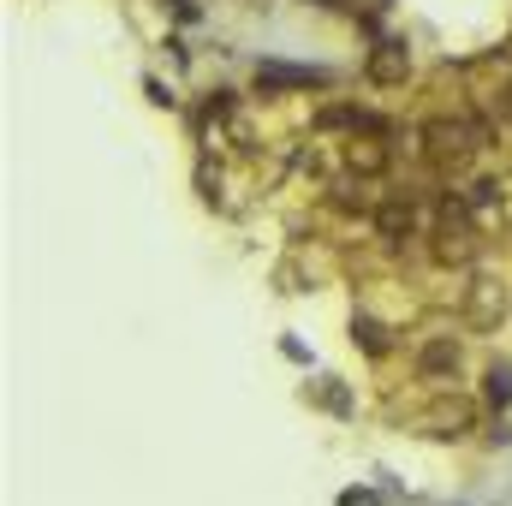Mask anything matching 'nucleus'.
Here are the masks:
<instances>
[{"label": "nucleus", "mask_w": 512, "mask_h": 506, "mask_svg": "<svg viewBox=\"0 0 512 506\" xmlns=\"http://www.w3.org/2000/svg\"><path fill=\"white\" fill-rule=\"evenodd\" d=\"M358 340H364V352H376V358H382V352H387L382 328H376V322H370V316H358Z\"/></svg>", "instance_id": "7"}, {"label": "nucleus", "mask_w": 512, "mask_h": 506, "mask_svg": "<svg viewBox=\"0 0 512 506\" xmlns=\"http://www.w3.org/2000/svg\"><path fill=\"white\" fill-rule=\"evenodd\" d=\"M376 233H382L387 245H411V239L423 233L417 203H411V197H382V209H376Z\"/></svg>", "instance_id": "1"}, {"label": "nucleus", "mask_w": 512, "mask_h": 506, "mask_svg": "<svg viewBox=\"0 0 512 506\" xmlns=\"http://www.w3.org/2000/svg\"><path fill=\"white\" fill-rule=\"evenodd\" d=\"M328 191H334V209H346V215H376V209H382V197H376V185H370L364 173H358V179L346 173V179H334Z\"/></svg>", "instance_id": "2"}, {"label": "nucleus", "mask_w": 512, "mask_h": 506, "mask_svg": "<svg viewBox=\"0 0 512 506\" xmlns=\"http://www.w3.org/2000/svg\"><path fill=\"white\" fill-rule=\"evenodd\" d=\"M405 66H411V60H405V48H399V42H387L382 54L370 60V78H376V84H399V78H405Z\"/></svg>", "instance_id": "5"}, {"label": "nucleus", "mask_w": 512, "mask_h": 506, "mask_svg": "<svg viewBox=\"0 0 512 506\" xmlns=\"http://www.w3.org/2000/svg\"><path fill=\"white\" fill-rule=\"evenodd\" d=\"M501 114H507V120H512V84H507V90H501Z\"/></svg>", "instance_id": "8"}, {"label": "nucleus", "mask_w": 512, "mask_h": 506, "mask_svg": "<svg viewBox=\"0 0 512 506\" xmlns=\"http://www.w3.org/2000/svg\"><path fill=\"white\" fill-rule=\"evenodd\" d=\"M256 84H262V90H322L328 72H310V66H262Z\"/></svg>", "instance_id": "3"}, {"label": "nucleus", "mask_w": 512, "mask_h": 506, "mask_svg": "<svg viewBox=\"0 0 512 506\" xmlns=\"http://www.w3.org/2000/svg\"><path fill=\"white\" fill-rule=\"evenodd\" d=\"M489 405H512V370H489Z\"/></svg>", "instance_id": "6"}, {"label": "nucleus", "mask_w": 512, "mask_h": 506, "mask_svg": "<svg viewBox=\"0 0 512 506\" xmlns=\"http://www.w3.org/2000/svg\"><path fill=\"white\" fill-rule=\"evenodd\" d=\"M417 370H423V376H447V370H459V346H453L447 334L429 340V346L417 352Z\"/></svg>", "instance_id": "4"}]
</instances>
